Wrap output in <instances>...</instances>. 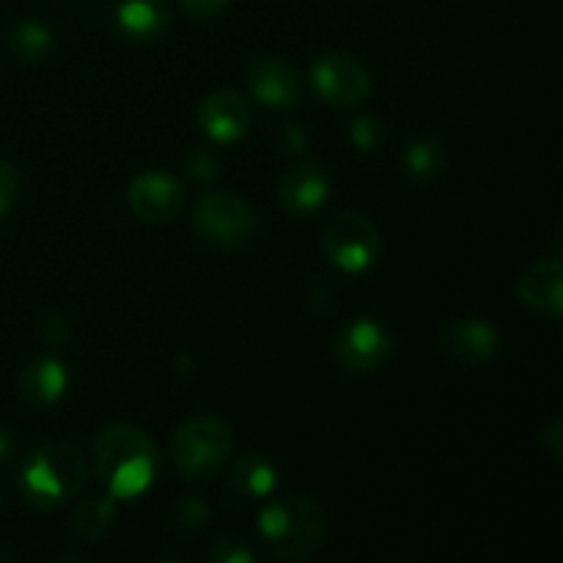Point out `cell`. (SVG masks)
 <instances>
[{
    "label": "cell",
    "mask_w": 563,
    "mask_h": 563,
    "mask_svg": "<svg viewBox=\"0 0 563 563\" xmlns=\"http://www.w3.org/2000/svg\"><path fill=\"white\" fill-rule=\"evenodd\" d=\"M563 423H561V416H555L553 421L548 423V429L542 432V449L544 454L550 456L553 462H561V454H563Z\"/></svg>",
    "instance_id": "cell-26"
},
{
    "label": "cell",
    "mask_w": 563,
    "mask_h": 563,
    "mask_svg": "<svg viewBox=\"0 0 563 563\" xmlns=\"http://www.w3.org/2000/svg\"><path fill=\"white\" fill-rule=\"evenodd\" d=\"M311 82L319 97L333 108H357L372 93V75L346 53L319 55L311 66Z\"/></svg>",
    "instance_id": "cell-7"
},
{
    "label": "cell",
    "mask_w": 563,
    "mask_h": 563,
    "mask_svg": "<svg viewBox=\"0 0 563 563\" xmlns=\"http://www.w3.org/2000/svg\"><path fill=\"white\" fill-rule=\"evenodd\" d=\"M115 22L132 38H152L165 27V11L159 0H121Z\"/></svg>",
    "instance_id": "cell-18"
},
{
    "label": "cell",
    "mask_w": 563,
    "mask_h": 563,
    "mask_svg": "<svg viewBox=\"0 0 563 563\" xmlns=\"http://www.w3.org/2000/svg\"><path fill=\"white\" fill-rule=\"evenodd\" d=\"M440 350L445 352L449 361H456L460 366L476 368L493 361L498 352V330L478 317L454 319L440 333Z\"/></svg>",
    "instance_id": "cell-10"
},
{
    "label": "cell",
    "mask_w": 563,
    "mask_h": 563,
    "mask_svg": "<svg viewBox=\"0 0 563 563\" xmlns=\"http://www.w3.org/2000/svg\"><path fill=\"white\" fill-rule=\"evenodd\" d=\"M328 531L324 509L311 495L273 500L258 515V537L269 555L280 561H306L319 553Z\"/></svg>",
    "instance_id": "cell-2"
},
{
    "label": "cell",
    "mask_w": 563,
    "mask_h": 563,
    "mask_svg": "<svg viewBox=\"0 0 563 563\" xmlns=\"http://www.w3.org/2000/svg\"><path fill=\"white\" fill-rule=\"evenodd\" d=\"M86 484V460L69 443H47L27 456L20 489L33 509L49 511L75 498Z\"/></svg>",
    "instance_id": "cell-3"
},
{
    "label": "cell",
    "mask_w": 563,
    "mask_h": 563,
    "mask_svg": "<svg viewBox=\"0 0 563 563\" xmlns=\"http://www.w3.org/2000/svg\"><path fill=\"white\" fill-rule=\"evenodd\" d=\"M275 487H278V467L267 454H245L231 467L229 493L240 500L267 498Z\"/></svg>",
    "instance_id": "cell-16"
},
{
    "label": "cell",
    "mask_w": 563,
    "mask_h": 563,
    "mask_svg": "<svg viewBox=\"0 0 563 563\" xmlns=\"http://www.w3.org/2000/svg\"><path fill=\"white\" fill-rule=\"evenodd\" d=\"M401 163H405V170L410 179H432L445 165V152L440 146V141H434V137H418V141H412L405 148Z\"/></svg>",
    "instance_id": "cell-19"
},
{
    "label": "cell",
    "mask_w": 563,
    "mask_h": 563,
    "mask_svg": "<svg viewBox=\"0 0 563 563\" xmlns=\"http://www.w3.org/2000/svg\"><path fill=\"white\" fill-rule=\"evenodd\" d=\"M322 247L335 269L361 275L368 273L383 256V236L366 214L341 212L324 229Z\"/></svg>",
    "instance_id": "cell-6"
},
{
    "label": "cell",
    "mask_w": 563,
    "mask_h": 563,
    "mask_svg": "<svg viewBox=\"0 0 563 563\" xmlns=\"http://www.w3.org/2000/svg\"><path fill=\"white\" fill-rule=\"evenodd\" d=\"M115 522V498L110 495H91V498L80 500L77 509L71 511V533L86 542H97L104 533L113 528Z\"/></svg>",
    "instance_id": "cell-17"
},
{
    "label": "cell",
    "mask_w": 563,
    "mask_h": 563,
    "mask_svg": "<svg viewBox=\"0 0 563 563\" xmlns=\"http://www.w3.org/2000/svg\"><path fill=\"white\" fill-rule=\"evenodd\" d=\"M198 124H201L203 135L220 146L240 143L251 130V104L242 93L223 88V91L203 97L201 108H198Z\"/></svg>",
    "instance_id": "cell-11"
},
{
    "label": "cell",
    "mask_w": 563,
    "mask_h": 563,
    "mask_svg": "<svg viewBox=\"0 0 563 563\" xmlns=\"http://www.w3.org/2000/svg\"><path fill=\"white\" fill-rule=\"evenodd\" d=\"M20 196V170L9 159H0V218L11 209Z\"/></svg>",
    "instance_id": "cell-23"
},
{
    "label": "cell",
    "mask_w": 563,
    "mask_h": 563,
    "mask_svg": "<svg viewBox=\"0 0 563 563\" xmlns=\"http://www.w3.org/2000/svg\"><path fill=\"white\" fill-rule=\"evenodd\" d=\"M93 465L110 498H141L159 471L157 443L135 423H110L93 440Z\"/></svg>",
    "instance_id": "cell-1"
},
{
    "label": "cell",
    "mask_w": 563,
    "mask_h": 563,
    "mask_svg": "<svg viewBox=\"0 0 563 563\" xmlns=\"http://www.w3.org/2000/svg\"><path fill=\"white\" fill-rule=\"evenodd\" d=\"M53 38L42 22H22L11 31V49L22 60H38L49 49Z\"/></svg>",
    "instance_id": "cell-20"
},
{
    "label": "cell",
    "mask_w": 563,
    "mask_h": 563,
    "mask_svg": "<svg viewBox=\"0 0 563 563\" xmlns=\"http://www.w3.org/2000/svg\"><path fill=\"white\" fill-rule=\"evenodd\" d=\"M390 333L374 319H355L344 324L333 341V355L346 372H374L390 357Z\"/></svg>",
    "instance_id": "cell-9"
},
{
    "label": "cell",
    "mask_w": 563,
    "mask_h": 563,
    "mask_svg": "<svg viewBox=\"0 0 563 563\" xmlns=\"http://www.w3.org/2000/svg\"><path fill=\"white\" fill-rule=\"evenodd\" d=\"M207 559L214 563H251L253 553L240 539H223V542H218V548L209 550Z\"/></svg>",
    "instance_id": "cell-24"
},
{
    "label": "cell",
    "mask_w": 563,
    "mask_h": 563,
    "mask_svg": "<svg viewBox=\"0 0 563 563\" xmlns=\"http://www.w3.org/2000/svg\"><path fill=\"white\" fill-rule=\"evenodd\" d=\"M515 295L528 311L561 319L563 313V262L559 256L528 264L515 284Z\"/></svg>",
    "instance_id": "cell-12"
},
{
    "label": "cell",
    "mask_w": 563,
    "mask_h": 563,
    "mask_svg": "<svg viewBox=\"0 0 563 563\" xmlns=\"http://www.w3.org/2000/svg\"><path fill=\"white\" fill-rule=\"evenodd\" d=\"M69 335H71L69 322H66V317H60V313H49V317L42 322V339L47 341V344L53 346L66 344Z\"/></svg>",
    "instance_id": "cell-25"
},
{
    "label": "cell",
    "mask_w": 563,
    "mask_h": 563,
    "mask_svg": "<svg viewBox=\"0 0 563 563\" xmlns=\"http://www.w3.org/2000/svg\"><path fill=\"white\" fill-rule=\"evenodd\" d=\"M11 451H14V440H11V434L5 429H0V462L9 460Z\"/></svg>",
    "instance_id": "cell-29"
},
{
    "label": "cell",
    "mask_w": 563,
    "mask_h": 563,
    "mask_svg": "<svg viewBox=\"0 0 563 563\" xmlns=\"http://www.w3.org/2000/svg\"><path fill=\"white\" fill-rule=\"evenodd\" d=\"M192 165H198V168H192V174L198 176V179H212L218 170H214V159H209L207 154H196L192 157Z\"/></svg>",
    "instance_id": "cell-28"
},
{
    "label": "cell",
    "mask_w": 563,
    "mask_h": 563,
    "mask_svg": "<svg viewBox=\"0 0 563 563\" xmlns=\"http://www.w3.org/2000/svg\"><path fill=\"white\" fill-rule=\"evenodd\" d=\"M0 509H3V493H0Z\"/></svg>",
    "instance_id": "cell-30"
},
{
    "label": "cell",
    "mask_w": 563,
    "mask_h": 563,
    "mask_svg": "<svg viewBox=\"0 0 563 563\" xmlns=\"http://www.w3.org/2000/svg\"><path fill=\"white\" fill-rule=\"evenodd\" d=\"M280 203L291 214H313L328 203L330 179L317 163H300L280 179Z\"/></svg>",
    "instance_id": "cell-14"
},
{
    "label": "cell",
    "mask_w": 563,
    "mask_h": 563,
    "mask_svg": "<svg viewBox=\"0 0 563 563\" xmlns=\"http://www.w3.org/2000/svg\"><path fill=\"white\" fill-rule=\"evenodd\" d=\"M126 203L143 223H170L185 209V187L163 170H143L126 187Z\"/></svg>",
    "instance_id": "cell-8"
},
{
    "label": "cell",
    "mask_w": 563,
    "mask_h": 563,
    "mask_svg": "<svg viewBox=\"0 0 563 563\" xmlns=\"http://www.w3.org/2000/svg\"><path fill=\"white\" fill-rule=\"evenodd\" d=\"M207 526V506L196 498L176 500L168 515V531L176 537H192Z\"/></svg>",
    "instance_id": "cell-21"
},
{
    "label": "cell",
    "mask_w": 563,
    "mask_h": 563,
    "mask_svg": "<svg viewBox=\"0 0 563 563\" xmlns=\"http://www.w3.org/2000/svg\"><path fill=\"white\" fill-rule=\"evenodd\" d=\"M179 3L187 14L203 20V16H212V14H218L220 9H225V3H229V0H179Z\"/></svg>",
    "instance_id": "cell-27"
},
{
    "label": "cell",
    "mask_w": 563,
    "mask_h": 563,
    "mask_svg": "<svg viewBox=\"0 0 563 563\" xmlns=\"http://www.w3.org/2000/svg\"><path fill=\"white\" fill-rule=\"evenodd\" d=\"M247 82H251L253 97L264 108L275 110L295 108L302 91L295 66L286 64L284 58H275V55H262V58L253 60L251 69H247Z\"/></svg>",
    "instance_id": "cell-13"
},
{
    "label": "cell",
    "mask_w": 563,
    "mask_h": 563,
    "mask_svg": "<svg viewBox=\"0 0 563 563\" xmlns=\"http://www.w3.org/2000/svg\"><path fill=\"white\" fill-rule=\"evenodd\" d=\"M350 137L361 152H372L379 141H383V124L372 115H361V119L352 121Z\"/></svg>",
    "instance_id": "cell-22"
},
{
    "label": "cell",
    "mask_w": 563,
    "mask_h": 563,
    "mask_svg": "<svg viewBox=\"0 0 563 563\" xmlns=\"http://www.w3.org/2000/svg\"><path fill=\"white\" fill-rule=\"evenodd\" d=\"M258 214L234 192H207L192 209V229L198 240L218 251H245L258 234Z\"/></svg>",
    "instance_id": "cell-5"
},
{
    "label": "cell",
    "mask_w": 563,
    "mask_h": 563,
    "mask_svg": "<svg viewBox=\"0 0 563 563\" xmlns=\"http://www.w3.org/2000/svg\"><path fill=\"white\" fill-rule=\"evenodd\" d=\"M66 385H69V374H66L64 363L53 361V357L27 363L20 372V377H16L20 396L33 407L55 405L64 396Z\"/></svg>",
    "instance_id": "cell-15"
},
{
    "label": "cell",
    "mask_w": 563,
    "mask_h": 563,
    "mask_svg": "<svg viewBox=\"0 0 563 563\" xmlns=\"http://www.w3.org/2000/svg\"><path fill=\"white\" fill-rule=\"evenodd\" d=\"M234 449V434L223 418L196 416L179 423L170 438V462L187 478L218 476Z\"/></svg>",
    "instance_id": "cell-4"
}]
</instances>
